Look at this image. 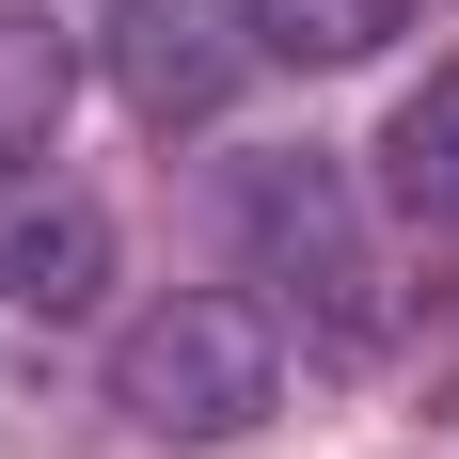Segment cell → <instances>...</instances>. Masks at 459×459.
Returning a JSON list of instances; mask_svg holds the SVG:
<instances>
[{"mask_svg":"<svg viewBox=\"0 0 459 459\" xmlns=\"http://www.w3.org/2000/svg\"><path fill=\"white\" fill-rule=\"evenodd\" d=\"M95 64H111V95H127L143 127H222V95L254 80V16L238 0H111L95 16Z\"/></svg>","mask_w":459,"mask_h":459,"instance_id":"3","label":"cell"},{"mask_svg":"<svg viewBox=\"0 0 459 459\" xmlns=\"http://www.w3.org/2000/svg\"><path fill=\"white\" fill-rule=\"evenodd\" d=\"M111 270H127V238H111V206H95L64 159H0V317H95L111 301Z\"/></svg>","mask_w":459,"mask_h":459,"instance_id":"4","label":"cell"},{"mask_svg":"<svg viewBox=\"0 0 459 459\" xmlns=\"http://www.w3.org/2000/svg\"><path fill=\"white\" fill-rule=\"evenodd\" d=\"M64 16H111V0H64Z\"/></svg>","mask_w":459,"mask_h":459,"instance_id":"8","label":"cell"},{"mask_svg":"<svg viewBox=\"0 0 459 459\" xmlns=\"http://www.w3.org/2000/svg\"><path fill=\"white\" fill-rule=\"evenodd\" d=\"M270 396H285V317L238 285H175L111 333V412L143 444H254Z\"/></svg>","mask_w":459,"mask_h":459,"instance_id":"2","label":"cell"},{"mask_svg":"<svg viewBox=\"0 0 459 459\" xmlns=\"http://www.w3.org/2000/svg\"><path fill=\"white\" fill-rule=\"evenodd\" d=\"M380 206L428 222V238L459 222V64H428V80L396 95V127H380Z\"/></svg>","mask_w":459,"mask_h":459,"instance_id":"6","label":"cell"},{"mask_svg":"<svg viewBox=\"0 0 459 459\" xmlns=\"http://www.w3.org/2000/svg\"><path fill=\"white\" fill-rule=\"evenodd\" d=\"M80 95V16L64 0H0V159H48Z\"/></svg>","mask_w":459,"mask_h":459,"instance_id":"5","label":"cell"},{"mask_svg":"<svg viewBox=\"0 0 459 459\" xmlns=\"http://www.w3.org/2000/svg\"><path fill=\"white\" fill-rule=\"evenodd\" d=\"M238 16H254V64H301V80L380 64V48L412 32V0H238Z\"/></svg>","mask_w":459,"mask_h":459,"instance_id":"7","label":"cell"},{"mask_svg":"<svg viewBox=\"0 0 459 459\" xmlns=\"http://www.w3.org/2000/svg\"><path fill=\"white\" fill-rule=\"evenodd\" d=\"M222 254L270 285V317L317 333L333 365H365L380 333H396L380 254H365V190H349L333 143H254V159H222Z\"/></svg>","mask_w":459,"mask_h":459,"instance_id":"1","label":"cell"}]
</instances>
